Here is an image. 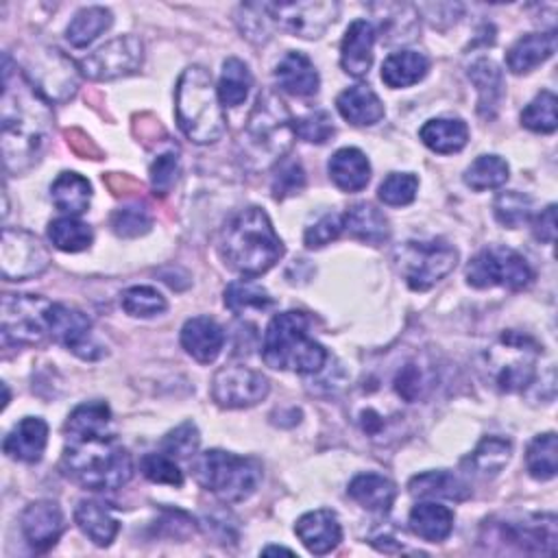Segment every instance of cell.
<instances>
[{
  "label": "cell",
  "instance_id": "obj_10",
  "mask_svg": "<svg viewBox=\"0 0 558 558\" xmlns=\"http://www.w3.org/2000/svg\"><path fill=\"white\" fill-rule=\"evenodd\" d=\"M17 65L48 102H65L78 89L81 72L76 63L57 48L28 50Z\"/></svg>",
  "mask_w": 558,
  "mask_h": 558
},
{
  "label": "cell",
  "instance_id": "obj_26",
  "mask_svg": "<svg viewBox=\"0 0 558 558\" xmlns=\"http://www.w3.org/2000/svg\"><path fill=\"white\" fill-rule=\"evenodd\" d=\"M74 521H76L78 530L98 547L111 545V541L116 538V534L120 530V523L113 517L111 508L96 499L78 501L74 508Z\"/></svg>",
  "mask_w": 558,
  "mask_h": 558
},
{
  "label": "cell",
  "instance_id": "obj_1",
  "mask_svg": "<svg viewBox=\"0 0 558 558\" xmlns=\"http://www.w3.org/2000/svg\"><path fill=\"white\" fill-rule=\"evenodd\" d=\"M52 129L48 100L24 76L20 65L2 54V100H0V146L7 172L28 170L41 155Z\"/></svg>",
  "mask_w": 558,
  "mask_h": 558
},
{
  "label": "cell",
  "instance_id": "obj_29",
  "mask_svg": "<svg viewBox=\"0 0 558 558\" xmlns=\"http://www.w3.org/2000/svg\"><path fill=\"white\" fill-rule=\"evenodd\" d=\"M340 116L353 126H373L384 118V102L368 85H353L336 98Z\"/></svg>",
  "mask_w": 558,
  "mask_h": 558
},
{
  "label": "cell",
  "instance_id": "obj_5",
  "mask_svg": "<svg viewBox=\"0 0 558 558\" xmlns=\"http://www.w3.org/2000/svg\"><path fill=\"white\" fill-rule=\"evenodd\" d=\"M310 316L299 310L272 316L264 331L262 357L270 368L299 375L320 373L327 364V351L310 336Z\"/></svg>",
  "mask_w": 558,
  "mask_h": 558
},
{
  "label": "cell",
  "instance_id": "obj_27",
  "mask_svg": "<svg viewBox=\"0 0 558 558\" xmlns=\"http://www.w3.org/2000/svg\"><path fill=\"white\" fill-rule=\"evenodd\" d=\"M327 172L336 187H340L342 192H360L371 179V163L360 148L347 146L331 155Z\"/></svg>",
  "mask_w": 558,
  "mask_h": 558
},
{
  "label": "cell",
  "instance_id": "obj_13",
  "mask_svg": "<svg viewBox=\"0 0 558 558\" xmlns=\"http://www.w3.org/2000/svg\"><path fill=\"white\" fill-rule=\"evenodd\" d=\"M495 541L523 554H556L558 521L551 512L504 517L490 523Z\"/></svg>",
  "mask_w": 558,
  "mask_h": 558
},
{
  "label": "cell",
  "instance_id": "obj_51",
  "mask_svg": "<svg viewBox=\"0 0 558 558\" xmlns=\"http://www.w3.org/2000/svg\"><path fill=\"white\" fill-rule=\"evenodd\" d=\"M418 192V177L412 172H390L377 190V196L384 205L401 207L410 205Z\"/></svg>",
  "mask_w": 558,
  "mask_h": 558
},
{
  "label": "cell",
  "instance_id": "obj_25",
  "mask_svg": "<svg viewBox=\"0 0 558 558\" xmlns=\"http://www.w3.org/2000/svg\"><path fill=\"white\" fill-rule=\"evenodd\" d=\"M556 52V33H527L506 52V65L512 74H527Z\"/></svg>",
  "mask_w": 558,
  "mask_h": 558
},
{
  "label": "cell",
  "instance_id": "obj_56",
  "mask_svg": "<svg viewBox=\"0 0 558 558\" xmlns=\"http://www.w3.org/2000/svg\"><path fill=\"white\" fill-rule=\"evenodd\" d=\"M303 187H305L303 166L299 161H283L281 159L279 166H277V172L272 174V183H270L272 198L283 201L288 196L299 194Z\"/></svg>",
  "mask_w": 558,
  "mask_h": 558
},
{
  "label": "cell",
  "instance_id": "obj_8",
  "mask_svg": "<svg viewBox=\"0 0 558 558\" xmlns=\"http://www.w3.org/2000/svg\"><path fill=\"white\" fill-rule=\"evenodd\" d=\"M192 475L198 486L214 493L220 501L238 504L257 490L262 482V464L255 458L207 449L194 456Z\"/></svg>",
  "mask_w": 558,
  "mask_h": 558
},
{
  "label": "cell",
  "instance_id": "obj_48",
  "mask_svg": "<svg viewBox=\"0 0 558 558\" xmlns=\"http://www.w3.org/2000/svg\"><path fill=\"white\" fill-rule=\"evenodd\" d=\"M109 227L120 238H137L150 231L153 216L146 205L142 203H126L118 209H113L109 218Z\"/></svg>",
  "mask_w": 558,
  "mask_h": 558
},
{
  "label": "cell",
  "instance_id": "obj_15",
  "mask_svg": "<svg viewBox=\"0 0 558 558\" xmlns=\"http://www.w3.org/2000/svg\"><path fill=\"white\" fill-rule=\"evenodd\" d=\"M50 264L48 248L24 229L4 227L0 240V270L7 281H24L41 275Z\"/></svg>",
  "mask_w": 558,
  "mask_h": 558
},
{
  "label": "cell",
  "instance_id": "obj_2",
  "mask_svg": "<svg viewBox=\"0 0 558 558\" xmlns=\"http://www.w3.org/2000/svg\"><path fill=\"white\" fill-rule=\"evenodd\" d=\"M218 253L231 270L244 277H257L283 257V242L268 214L251 205L225 222L218 238Z\"/></svg>",
  "mask_w": 558,
  "mask_h": 558
},
{
  "label": "cell",
  "instance_id": "obj_40",
  "mask_svg": "<svg viewBox=\"0 0 558 558\" xmlns=\"http://www.w3.org/2000/svg\"><path fill=\"white\" fill-rule=\"evenodd\" d=\"M251 87H253V74L248 65L238 57L225 59L220 81L216 87L220 102L225 107H240L246 100Z\"/></svg>",
  "mask_w": 558,
  "mask_h": 558
},
{
  "label": "cell",
  "instance_id": "obj_24",
  "mask_svg": "<svg viewBox=\"0 0 558 558\" xmlns=\"http://www.w3.org/2000/svg\"><path fill=\"white\" fill-rule=\"evenodd\" d=\"M48 442V425L39 416H24L4 436L2 449L9 458L20 462H37L44 456Z\"/></svg>",
  "mask_w": 558,
  "mask_h": 558
},
{
  "label": "cell",
  "instance_id": "obj_18",
  "mask_svg": "<svg viewBox=\"0 0 558 558\" xmlns=\"http://www.w3.org/2000/svg\"><path fill=\"white\" fill-rule=\"evenodd\" d=\"M48 331L54 342L63 344L68 351H72L81 360H98L107 353L105 347L94 340L92 320L87 318V314L65 303L50 305Z\"/></svg>",
  "mask_w": 558,
  "mask_h": 558
},
{
  "label": "cell",
  "instance_id": "obj_50",
  "mask_svg": "<svg viewBox=\"0 0 558 558\" xmlns=\"http://www.w3.org/2000/svg\"><path fill=\"white\" fill-rule=\"evenodd\" d=\"M235 22H238V26H240L242 37H246V39L253 41V44H264V41H268V39H270V33H272V28H275L266 2H262V4H242V7L238 9Z\"/></svg>",
  "mask_w": 558,
  "mask_h": 558
},
{
  "label": "cell",
  "instance_id": "obj_28",
  "mask_svg": "<svg viewBox=\"0 0 558 558\" xmlns=\"http://www.w3.org/2000/svg\"><path fill=\"white\" fill-rule=\"evenodd\" d=\"M469 78L477 87V113L484 120L495 118L499 102L504 98V74L499 65L490 59H475L469 65Z\"/></svg>",
  "mask_w": 558,
  "mask_h": 558
},
{
  "label": "cell",
  "instance_id": "obj_4",
  "mask_svg": "<svg viewBox=\"0 0 558 558\" xmlns=\"http://www.w3.org/2000/svg\"><path fill=\"white\" fill-rule=\"evenodd\" d=\"M292 140L294 122L286 102L272 89L262 92L238 140L240 159L251 170H266L286 157Z\"/></svg>",
  "mask_w": 558,
  "mask_h": 558
},
{
  "label": "cell",
  "instance_id": "obj_58",
  "mask_svg": "<svg viewBox=\"0 0 558 558\" xmlns=\"http://www.w3.org/2000/svg\"><path fill=\"white\" fill-rule=\"evenodd\" d=\"M532 233L538 242L551 244L556 238V205L549 203L534 220H532Z\"/></svg>",
  "mask_w": 558,
  "mask_h": 558
},
{
  "label": "cell",
  "instance_id": "obj_45",
  "mask_svg": "<svg viewBox=\"0 0 558 558\" xmlns=\"http://www.w3.org/2000/svg\"><path fill=\"white\" fill-rule=\"evenodd\" d=\"M272 296L262 288L259 283H253L248 279L231 281L225 288V305L233 314H246V312H266L272 307Z\"/></svg>",
  "mask_w": 558,
  "mask_h": 558
},
{
  "label": "cell",
  "instance_id": "obj_47",
  "mask_svg": "<svg viewBox=\"0 0 558 558\" xmlns=\"http://www.w3.org/2000/svg\"><path fill=\"white\" fill-rule=\"evenodd\" d=\"M122 310L135 318H153L168 310L166 296L150 286H133L120 296Z\"/></svg>",
  "mask_w": 558,
  "mask_h": 558
},
{
  "label": "cell",
  "instance_id": "obj_55",
  "mask_svg": "<svg viewBox=\"0 0 558 558\" xmlns=\"http://www.w3.org/2000/svg\"><path fill=\"white\" fill-rule=\"evenodd\" d=\"M333 133H336L333 120L323 109L310 111L307 116H303L294 122V135H299L301 140H305L310 144H325L327 140H331Z\"/></svg>",
  "mask_w": 558,
  "mask_h": 558
},
{
  "label": "cell",
  "instance_id": "obj_52",
  "mask_svg": "<svg viewBox=\"0 0 558 558\" xmlns=\"http://www.w3.org/2000/svg\"><path fill=\"white\" fill-rule=\"evenodd\" d=\"M140 469L144 477L155 484H170V486L183 484V471L179 469L174 458L168 453H146L140 460Z\"/></svg>",
  "mask_w": 558,
  "mask_h": 558
},
{
  "label": "cell",
  "instance_id": "obj_42",
  "mask_svg": "<svg viewBox=\"0 0 558 558\" xmlns=\"http://www.w3.org/2000/svg\"><path fill=\"white\" fill-rule=\"evenodd\" d=\"M111 425V410L105 401H87L76 405L68 421L65 434L68 436H87V434H107Z\"/></svg>",
  "mask_w": 558,
  "mask_h": 558
},
{
  "label": "cell",
  "instance_id": "obj_60",
  "mask_svg": "<svg viewBox=\"0 0 558 558\" xmlns=\"http://www.w3.org/2000/svg\"><path fill=\"white\" fill-rule=\"evenodd\" d=\"M275 551H283V554H292V549H288V547H266V549H264V554H275Z\"/></svg>",
  "mask_w": 558,
  "mask_h": 558
},
{
  "label": "cell",
  "instance_id": "obj_38",
  "mask_svg": "<svg viewBox=\"0 0 558 558\" xmlns=\"http://www.w3.org/2000/svg\"><path fill=\"white\" fill-rule=\"evenodd\" d=\"M512 456V442L504 436H484L480 445L471 451V456L464 460V464L482 477L497 475Z\"/></svg>",
  "mask_w": 558,
  "mask_h": 558
},
{
  "label": "cell",
  "instance_id": "obj_9",
  "mask_svg": "<svg viewBox=\"0 0 558 558\" xmlns=\"http://www.w3.org/2000/svg\"><path fill=\"white\" fill-rule=\"evenodd\" d=\"M395 264L410 290L425 292L456 268L458 251L440 238L408 240L395 251Z\"/></svg>",
  "mask_w": 558,
  "mask_h": 558
},
{
  "label": "cell",
  "instance_id": "obj_34",
  "mask_svg": "<svg viewBox=\"0 0 558 558\" xmlns=\"http://www.w3.org/2000/svg\"><path fill=\"white\" fill-rule=\"evenodd\" d=\"M408 525L418 538L427 543H440L453 530V512L442 504L421 501L410 510Z\"/></svg>",
  "mask_w": 558,
  "mask_h": 558
},
{
  "label": "cell",
  "instance_id": "obj_20",
  "mask_svg": "<svg viewBox=\"0 0 558 558\" xmlns=\"http://www.w3.org/2000/svg\"><path fill=\"white\" fill-rule=\"evenodd\" d=\"M294 532L301 538V543L307 547V551L316 556H325L333 551L342 541V527L338 517L331 510H312L299 517L294 523Z\"/></svg>",
  "mask_w": 558,
  "mask_h": 558
},
{
  "label": "cell",
  "instance_id": "obj_22",
  "mask_svg": "<svg viewBox=\"0 0 558 558\" xmlns=\"http://www.w3.org/2000/svg\"><path fill=\"white\" fill-rule=\"evenodd\" d=\"M225 344V329L209 316H192L181 327V347L201 364H211Z\"/></svg>",
  "mask_w": 558,
  "mask_h": 558
},
{
  "label": "cell",
  "instance_id": "obj_16",
  "mask_svg": "<svg viewBox=\"0 0 558 558\" xmlns=\"http://www.w3.org/2000/svg\"><path fill=\"white\" fill-rule=\"evenodd\" d=\"M144 61V44L135 35H120L87 57L81 59L78 70L92 81H111L140 70Z\"/></svg>",
  "mask_w": 558,
  "mask_h": 558
},
{
  "label": "cell",
  "instance_id": "obj_57",
  "mask_svg": "<svg viewBox=\"0 0 558 558\" xmlns=\"http://www.w3.org/2000/svg\"><path fill=\"white\" fill-rule=\"evenodd\" d=\"M344 229V218L340 214H325L320 216L312 227L305 229L303 233V242L307 248H323L329 242L338 240V235Z\"/></svg>",
  "mask_w": 558,
  "mask_h": 558
},
{
  "label": "cell",
  "instance_id": "obj_46",
  "mask_svg": "<svg viewBox=\"0 0 558 558\" xmlns=\"http://www.w3.org/2000/svg\"><path fill=\"white\" fill-rule=\"evenodd\" d=\"M558 98L554 92L543 89L541 94L530 100V105L521 111V124L534 133H554L558 126V113H556Z\"/></svg>",
  "mask_w": 558,
  "mask_h": 558
},
{
  "label": "cell",
  "instance_id": "obj_49",
  "mask_svg": "<svg viewBox=\"0 0 558 558\" xmlns=\"http://www.w3.org/2000/svg\"><path fill=\"white\" fill-rule=\"evenodd\" d=\"M532 209H534L532 198L523 192H517V190L501 192L493 203L495 218L508 229H517L523 222H527L532 218Z\"/></svg>",
  "mask_w": 558,
  "mask_h": 558
},
{
  "label": "cell",
  "instance_id": "obj_6",
  "mask_svg": "<svg viewBox=\"0 0 558 558\" xmlns=\"http://www.w3.org/2000/svg\"><path fill=\"white\" fill-rule=\"evenodd\" d=\"M177 124L194 144H214L225 133V113L211 74L203 65L181 72L174 87Z\"/></svg>",
  "mask_w": 558,
  "mask_h": 558
},
{
  "label": "cell",
  "instance_id": "obj_21",
  "mask_svg": "<svg viewBox=\"0 0 558 558\" xmlns=\"http://www.w3.org/2000/svg\"><path fill=\"white\" fill-rule=\"evenodd\" d=\"M377 31L368 20H355L349 24L340 44V65L347 74L360 78L366 76L373 65V46Z\"/></svg>",
  "mask_w": 558,
  "mask_h": 558
},
{
  "label": "cell",
  "instance_id": "obj_54",
  "mask_svg": "<svg viewBox=\"0 0 558 558\" xmlns=\"http://www.w3.org/2000/svg\"><path fill=\"white\" fill-rule=\"evenodd\" d=\"M150 187L155 196H166L170 192V187L177 181L179 174V153L177 148L163 150L155 157V161L150 163Z\"/></svg>",
  "mask_w": 558,
  "mask_h": 558
},
{
  "label": "cell",
  "instance_id": "obj_53",
  "mask_svg": "<svg viewBox=\"0 0 558 558\" xmlns=\"http://www.w3.org/2000/svg\"><path fill=\"white\" fill-rule=\"evenodd\" d=\"M198 445H201V434L192 421L181 423L179 427L170 429L161 438V451L172 458H190L196 453Z\"/></svg>",
  "mask_w": 558,
  "mask_h": 558
},
{
  "label": "cell",
  "instance_id": "obj_44",
  "mask_svg": "<svg viewBox=\"0 0 558 558\" xmlns=\"http://www.w3.org/2000/svg\"><path fill=\"white\" fill-rule=\"evenodd\" d=\"M510 177V168L506 163V159H501L499 155H480L466 170H464V183L475 190V192H484V190H495L501 187Z\"/></svg>",
  "mask_w": 558,
  "mask_h": 558
},
{
  "label": "cell",
  "instance_id": "obj_11",
  "mask_svg": "<svg viewBox=\"0 0 558 558\" xmlns=\"http://www.w3.org/2000/svg\"><path fill=\"white\" fill-rule=\"evenodd\" d=\"M466 283L473 288H508L523 290L534 281V270L527 259L508 246L482 248L466 264Z\"/></svg>",
  "mask_w": 558,
  "mask_h": 558
},
{
  "label": "cell",
  "instance_id": "obj_33",
  "mask_svg": "<svg viewBox=\"0 0 558 558\" xmlns=\"http://www.w3.org/2000/svg\"><path fill=\"white\" fill-rule=\"evenodd\" d=\"M349 497L371 512H388L397 497L392 480L379 473H360L349 482Z\"/></svg>",
  "mask_w": 558,
  "mask_h": 558
},
{
  "label": "cell",
  "instance_id": "obj_37",
  "mask_svg": "<svg viewBox=\"0 0 558 558\" xmlns=\"http://www.w3.org/2000/svg\"><path fill=\"white\" fill-rule=\"evenodd\" d=\"M50 198L57 209L68 216H78L87 211L92 201V185L78 172L65 170L50 185Z\"/></svg>",
  "mask_w": 558,
  "mask_h": 558
},
{
  "label": "cell",
  "instance_id": "obj_39",
  "mask_svg": "<svg viewBox=\"0 0 558 558\" xmlns=\"http://www.w3.org/2000/svg\"><path fill=\"white\" fill-rule=\"evenodd\" d=\"M113 22V15L105 7H85L74 13L65 28V39L74 48L89 46L100 33H105Z\"/></svg>",
  "mask_w": 558,
  "mask_h": 558
},
{
  "label": "cell",
  "instance_id": "obj_31",
  "mask_svg": "<svg viewBox=\"0 0 558 558\" xmlns=\"http://www.w3.org/2000/svg\"><path fill=\"white\" fill-rule=\"evenodd\" d=\"M436 377L429 362L421 357L405 360L392 375V390L405 403H416L429 395Z\"/></svg>",
  "mask_w": 558,
  "mask_h": 558
},
{
  "label": "cell",
  "instance_id": "obj_32",
  "mask_svg": "<svg viewBox=\"0 0 558 558\" xmlns=\"http://www.w3.org/2000/svg\"><path fill=\"white\" fill-rule=\"evenodd\" d=\"M418 137L429 150L438 155H451L466 146L469 126L460 118H432L421 126Z\"/></svg>",
  "mask_w": 558,
  "mask_h": 558
},
{
  "label": "cell",
  "instance_id": "obj_19",
  "mask_svg": "<svg viewBox=\"0 0 558 558\" xmlns=\"http://www.w3.org/2000/svg\"><path fill=\"white\" fill-rule=\"evenodd\" d=\"M20 527L26 543L35 551H48L65 530V519L59 504L39 499L28 504L20 514Z\"/></svg>",
  "mask_w": 558,
  "mask_h": 558
},
{
  "label": "cell",
  "instance_id": "obj_17",
  "mask_svg": "<svg viewBox=\"0 0 558 558\" xmlns=\"http://www.w3.org/2000/svg\"><path fill=\"white\" fill-rule=\"evenodd\" d=\"M270 390V381L255 368L242 364H229L216 371L211 379V399L220 408L238 410L251 408L266 399Z\"/></svg>",
  "mask_w": 558,
  "mask_h": 558
},
{
  "label": "cell",
  "instance_id": "obj_3",
  "mask_svg": "<svg viewBox=\"0 0 558 558\" xmlns=\"http://www.w3.org/2000/svg\"><path fill=\"white\" fill-rule=\"evenodd\" d=\"M61 469L83 488L116 490L131 480L133 460L111 432L68 436Z\"/></svg>",
  "mask_w": 558,
  "mask_h": 558
},
{
  "label": "cell",
  "instance_id": "obj_43",
  "mask_svg": "<svg viewBox=\"0 0 558 558\" xmlns=\"http://www.w3.org/2000/svg\"><path fill=\"white\" fill-rule=\"evenodd\" d=\"M525 469L534 480H551L558 471V440L554 432L534 436L525 451Z\"/></svg>",
  "mask_w": 558,
  "mask_h": 558
},
{
  "label": "cell",
  "instance_id": "obj_36",
  "mask_svg": "<svg viewBox=\"0 0 558 558\" xmlns=\"http://www.w3.org/2000/svg\"><path fill=\"white\" fill-rule=\"evenodd\" d=\"M408 490L412 497H442L453 501H464L471 495L469 484L451 471L418 473L408 482Z\"/></svg>",
  "mask_w": 558,
  "mask_h": 558
},
{
  "label": "cell",
  "instance_id": "obj_35",
  "mask_svg": "<svg viewBox=\"0 0 558 558\" xmlns=\"http://www.w3.org/2000/svg\"><path fill=\"white\" fill-rule=\"evenodd\" d=\"M429 70V59L416 50H399L381 63V81L390 89H401L418 83Z\"/></svg>",
  "mask_w": 558,
  "mask_h": 558
},
{
  "label": "cell",
  "instance_id": "obj_59",
  "mask_svg": "<svg viewBox=\"0 0 558 558\" xmlns=\"http://www.w3.org/2000/svg\"><path fill=\"white\" fill-rule=\"evenodd\" d=\"M68 135V144L72 146L74 153H78L81 157H89V159H98L100 157V150L92 144V140L81 131V129H72L65 133Z\"/></svg>",
  "mask_w": 558,
  "mask_h": 558
},
{
  "label": "cell",
  "instance_id": "obj_23",
  "mask_svg": "<svg viewBox=\"0 0 558 558\" xmlns=\"http://www.w3.org/2000/svg\"><path fill=\"white\" fill-rule=\"evenodd\" d=\"M275 81L279 89L292 94V96H314L320 85V76L316 72V65L310 61L307 54L299 50H288L279 63L275 65Z\"/></svg>",
  "mask_w": 558,
  "mask_h": 558
},
{
  "label": "cell",
  "instance_id": "obj_30",
  "mask_svg": "<svg viewBox=\"0 0 558 558\" xmlns=\"http://www.w3.org/2000/svg\"><path fill=\"white\" fill-rule=\"evenodd\" d=\"M342 218L344 229L364 244H384L390 238V222L373 203H353Z\"/></svg>",
  "mask_w": 558,
  "mask_h": 558
},
{
  "label": "cell",
  "instance_id": "obj_14",
  "mask_svg": "<svg viewBox=\"0 0 558 558\" xmlns=\"http://www.w3.org/2000/svg\"><path fill=\"white\" fill-rule=\"evenodd\" d=\"M266 4L272 26L303 39H318L340 13V4L333 0H296Z\"/></svg>",
  "mask_w": 558,
  "mask_h": 558
},
{
  "label": "cell",
  "instance_id": "obj_41",
  "mask_svg": "<svg viewBox=\"0 0 558 558\" xmlns=\"http://www.w3.org/2000/svg\"><path fill=\"white\" fill-rule=\"evenodd\" d=\"M48 240L59 251L78 253L89 248V244L94 242V231L76 216H61L48 225Z\"/></svg>",
  "mask_w": 558,
  "mask_h": 558
},
{
  "label": "cell",
  "instance_id": "obj_12",
  "mask_svg": "<svg viewBox=\"0 0 558 558\" xmlns=\"http://www.w3.org/2000/svg\"><path fill=\"white\" fill-rule=\"evenodd\" d=\"M52 301L39 294H4L0 314V333L4 344H37L48 331V312Z\"/></svg>",
  "mask_w": 558,
  "mask_h": 558
},
{
  "label": "cell",
  "instance_id": "obj_7",
  "mask_svg": "<svg viewBox=\"0 0 558 558\" xmlns=\"http://www.w3.org/2000/svg\"><path fill=\"white\" fill-rule=\"evenodd\" d=\"M538 342L521 331H504L484 353L480 368L499 392H523L536 379Z\"/></svg>",
  "mask_w": 558,
  "mask_h": 558
}]
</instances>
